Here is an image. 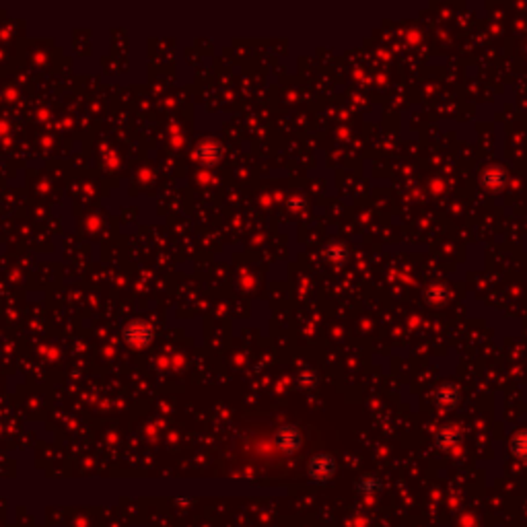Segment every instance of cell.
<instances>
[{"instance_id": "cell-1", "label": "cell", "mask_w": 527, "mask_h": 527, "mask_svg": "<svg viewBox=\"0 0 527 527\" xmlns=\"http://www.w3.org/2000/svg\"><path fill=\"white\" fill-rule=\"evenodd\" d=\"M122 338L126 340V344L134 350H143L146 346L153 342L155 338V332L153 327L148 326L143 319H132L128 322L124 329H122Z\"/></svg>"}, {"instance_id": "cell-2", "label": "cell", "mask_w": 527, "mask_h": 527, "mask_svg": "<svg viewBox=\"0 0 527 527\" xmlns=\"http://www.w3.org/2000/svg\"><path fill=\"white\" fill-rule=\"evenodd\" d=\"M307 472H309V478L317 484H326L334 478L336 474V461L334 457L327 454H317L311 457L309 466H307Z\"/></svg>"}, {"instance_id": "cell-3", "label": "cell", "mask_w": 527, "mask_h": 527, "mask_svg": "<svg viewBox=\"0 0 527 527\" xmlns=\"http://www.w3.org/2000/svg\"><path fill=\"white\" fill-rule=\"evenodd\" d=\"M274 443H276L278 451L292 455L295 451L301 449V445H303V435H301V431H299L297 426H292V424H282V426H278V431L274 433Z\"/></svg>"}, {"instance_id": "cell-4", "label": "cell", "mask_w": 527, "mask_h": 527, "mask_svg": "<svg viewBox=\"0 0 527 527\" xmlns=\"http://www.w3.org/2000/svg\"><path fill=\"white\" fill-rule=\"evenodd\" d=\"M220 157H222V148L215 140H204L196 148V159H200L202 163L215 165Z\"/></svg>"}, {"instance_id": "cell-5", "label": "cell", "mask_w": 527, "mask_h": 527, "mask_svg": "<svg viewBox=\"0 0 527 527\" xmlns=\"http://www.w3.org/2000/svg\"><path fill=\"white\" fill-rule=\"evenodd\" d=\"M513 451H515V455H519V457H527V433H523V435H519L515 439Z\"/></svg>"}]
</instances>
